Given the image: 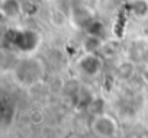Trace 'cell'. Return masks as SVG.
<instances>
[{"label":"cell","mask_w":148,"mask_h":138,"mask_svg":"<svg viewBox=\"0 0 148 138\" xmlns=\"http://www.w3.org/2000/svg\"><path fill=\"white\" fill-rule=\"evenodd\" d=\"M5 45L23 55L34 54L41 45V35L29 28H10L3 36Z\"/></svg>","instance_id":"cell-1"},{"label":"cell","mask_w":148,"mask_h":138,"mask_svg":"<svg viewBox=\"0 0 148 138\" xmlns=\"http://www.w3.org/2000/svg\"><path fill=\"white\" fill-rule=\"evenodd\" d=\"M13 76H15V80L21 86L32 87L42 82L45 76V67L42 61H39L38 58L28 57V58L21 60L16 64L15 70H13Z\"/></svg>","instance_id":"cell-2"},{"label":"cell","mask_w":148,"mask_h":138,"mask_svg":"<svg viewBox=\"0 0 148 138\" xmlns=\"http://www.w3.org/2000/svg\"><path fill=\"white\" fill-rule=\"evenodd\" d=\"M92 131L99 138H115L118 135L119 129H118L116 121L110 115L100 113V115H96L93 118V121H92Z\"/></svg>","instance_id":"cell-3"},{"label":"cell","mask_w":148,"mask_h":138,"mask_svg":"<svg viewBox=\"0 0 148 138\" xmlns=\"http://www.w3.org/2000/svg\"><path fill=\"white\" fill-rule=\"evenodd\" d=\"M102 68H103V61L99 55H96V52H84L77 60V70L89 79L99 76Z\"/></svg>","instance_id":"cell-4"},{"label":"cell","mask_w":148,"mask_h":138,"mask_svg":"<svg viewBox=\"0 0 148 138\" xmlns=\"http://www.w3.org/2000/svg\"><path fill=\"white\" fill-rule=\"evenodd\" d=\"M0 12L6 19H18L23 12V6L21 0H0Z\"/></svg>","instance_id":"cell-5"},{"label":"cell","mask_w":148,"mask_h":138,"mask_svg":"<svg viewBox=\"0 0 148 138\" xmlns=\"http://www.w3.org/2000/svg\"><path fill=\"white\" fill-rule=\"evenodd\" d=\"M129 9L135 18L147 19L148 18V0H131Z\"/></svg>","instance_id":"cell-6"}]
</instances>
